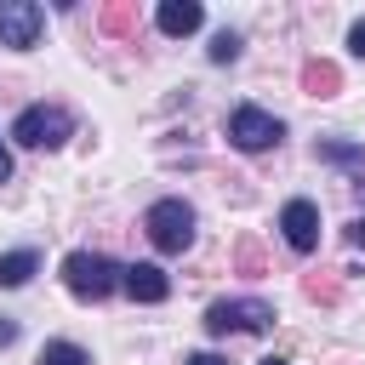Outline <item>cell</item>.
Wrapping results in <instances>:
<instances>
[{
  "label": "cell",
  "instance_id": "cell-1",
  "mask_svg": "<svg viewBox=\"0 0 365 365\" xmlns=\"http://www.w3.org/2000/svg\"><path fill=\"white\" fill-rule=\"evenodd\" d=\"M143 228H148L154 251L177 257V251H188V245H194V205H188V200H154V205H148V217H143Z\"/></svg>",
  "mask_w": 365,
  "mask_h": 365
},
{
  "label": "cell",
  "instance_id": "cell-11",
  "mask_svg": "<svg viewBox=\"0 0 365 365\" xmlns=\"http://www.w3.org/2000/svg\"><path fill=\"white\" fill-rule=\"evenodd\" d=\"M40 365H91V354L80 342H46L40 348Z\"/></svg>",
  "mask_w": 365,
  "mask_h": 365
},
{
  "label": "cell",
  "instance_id": "cell-6",
  "mask_svg": "<svg viewBox=\"0 0 365 365\" xmlns=\"http://www.w3.org/2000/svg\"><path fill=\"white\" fill-rule=\"evenodd\" d=\"M40 29H46V11L34 0H0V46L29 51L40 46Z\"/></svg>",
  "mask_w": 365,
  "mask_h": 365
},
{
  "label": "cell",
  "instance_id": "cell-5",
  "mask_svg": "<svg viewBox=\"0 0 365 365\" xmlns=\"http://www.w3.org/2000/svg\"><path fill=\"white\" fill-rule=\"evenodd\" d=\"M274 325V308L257 302V297H234V302H211L205 308V331L211 336H228V331H268Z\"/></svg>",
  "mask_w": 365,
  "mask_h": 365
},
{
  "label": "cell",
  "instance_id": "cell-16",
  "mask_svg": "<svg viewBox=\"0 0 365 365\" xmlns=\"http://www.w3.org/2000/svg\"><path fill=\"white\" fill-rule=\"evenodd\" d=\"M182 365H228V359H222V354H188Z\"/></svg>",
  "mask_w": 365,
  "mask_h": 365
},
{
  "label": "cell",
  "instance_id": "cell-12",
  "mask_svg": "<svg viewBox=\"0 0 365 365\" xmlns=\"http://www.w3.org/2000/svg\"><path fill=\"white\" fill-rule=\"evenodd\" d=\"M302 86H308L314 97H336V68H331V63H308V68H302Z\"/></svg>",
  "mask_w": 365,
  "mask_h": 365
},
{
  "label": "cell",
  "instance_id": "cell-10",
  "mask_svg": "<svg viewBox=\"0 0 365 365\" xmlns=\"http://www.w3.org/2000/svg\"><path fill=\"white\" fill-rule=\"evenodd\" d=\"M34 268H40L34 251H6V257H0V285H29Z\"/></svg>",
  "mask_w": 365,
  "mask_h": 365
},
{
  "label": "cell",
  "instance_id": "cell-9",
  "mask_svg": "<svg viewBox=\"0 0 365 365\" xmlns=\"http://www.w3.org/2000/svg\"><path fill=\"white\" fill-rule=\"evenodd\" d=\"M154 23H160V34H171V40H182V34H194V29L205 23V11H200V0H160V11H154Z\"/></svg>",
  "mask_w": 365,
  "mask_h": 365
},
{
  "label": "cell",
  "instance_id": "cell-8",
  "mask_svg": "<svg viewBox=\"0 0 365 365\" xmlns=\"http://www.w3.org/2000/svg\"><path fill=\"white\" fill-rule=\"evenodd\" d=\"M120 285H125L131 302H165V297H171V279H165L160 262H131V268H120Z\"/></svg>",
  "mask_w": 365,
  "mask_h": 365
},
{
  "label": "cell",
  "instance_id": "cell-13",
  "mask_svg": "<svg viewBox=\"0 0 365 365\" xmlns=\"http://www.w3.org/2000/svg\"><path fill=\"white\" fill-rule=\"evenodd\" d=\"M319 160H336V165L365 171V154H359V148H348V143H319Z\"/></svg>",
  "mask_w": 365,
  "mask_h": 365
},
{
  "label": "cell",
  "instance_id": "cell-19",
  "mask_svg": "<svg viewBox=\"0 0 365 365\" xmlns=\"http://www.w3.org/2000/svg\"><path fill=\"white\" fill-rule=\"evenodd\" d=\"M354 240H359V245H365V217H359V222H354Z\"/></svg>",
  "mask_w": 365,
  "mask_h": 365
},
{
  "label": "cell",
  "instance_id": "cell-17",
  "mask_svg": "<svg viewBox=\"0 0 365 365\" xmlns=\"http://www.w3.org/2000/svg\"><path fill=\"white\" fill-rule=\"evenodd\" d=\"M0 182H11V154H6V143H0Z\"/></svg>",
  "mask_w": 365,
  "mask_h": 365
},
{
  "label": "cell",
  "instance_id": "cell-3",
  "mask_svg": "<svg viewBox=\"0 0 365 365\" xmlns=\"http://www.w3.org/2000/svg\"><path fill=\"white\" fill-rule=\"evenodd\" d=\"M68 131H74V120H68L63 108H51V103H29V108L11 120V137H17L23 148H63Z\"/></svg>",
  "mask_w": 365,
  "mask_h": 365
},
{
  "label": "cell",
  "instance_id": "cell-18",
  "mask_svg": "<svg viewBox=\"0 0 365 365\" xmlns=\"http://www.w3.org/2000/svg\"><path fill=\"white\" fill-rule=\"evenodd\" d=\"M0 342H17V325L11 319H0Z\"/></svg>",
  "mask_w": 365,
  "mask_h": 365
},
{
  "label": "cell",
  "instance_id": "cell-14",
  "mask_svg": "<svg viewBox=\"0 0 365 365\" xmlns=\"http://www.w3.org/2000/svg\"><path fill=\"white\" fill-rule=\"evenodd\" d=\"M234 57H240V34H228V29H222V34L211 40V63H234Z\"/></svg>",
  "mask_w": 365,
  "mask_h": 365
},
{
  "label": "cell",
  "instance_id": "cell-4",
  "mask_svg": "<svg viewBox=\"0 0 365 365\" xmlns=\"http://www.w3.org/2000/svg\"><path fill=\"white\" fill-rule=\"evenodd\" d=\"M285 137V125L268 114V108H257V103H240L234 114H228V143L240 148V154H262V148H274Z\"/></svg>",
  "mask_w": 365,
  "mask_h": 365
},
{
  "label": "cell",
  "instance_id": "cell-20",
  "mask_svg": "<svg viewBox=\"0 0 365 365\" xmlns=\"http://www.w3.org/2000/svg\"><path fill=\"white\" fill-rule=\"evenodd\" d=\"M257 365H291V359H257Z\"/></svg>",
  "mask_w": 365,
  "mask_h": 365
},
{
  "label": "cell",
  "instance_id": "cell-7",
  "mask_svg": "<svg viewBox=\"0 0 365 365\" xmlns=\"http://www.w3.org/2000/svg\"><path fill=\"white\" fill-rule=\"evenodd\" d=\"M279 234H285L291 251L308 257V251L319 245V205H314V200H291V205L279 211Z\"/></svg>",
  "mask_w": 365,
  "mask_h": 365
},
{
  "label": "cell",
  "instance_id": "cell-15",
  "mask_svg": "<svg viewBox=\"0 0 365 365\" xmlns=\"http://www.w3.org/2000/svg\"><path fill=\"white\" fill-rule=\"evenodd\" d=\"M348 51H354V57H365V23H354V29H348Z\"/></svg>",
  "mask_w": 365,
  "mask_h": 365
},
{
  "label": "cell",
  "instance_id": "cell-2",
  "mask_svg": "<svg viewBox=\"0 0 365 365\" xmlns=\"http://www.w3.org/2000/svg\"><path fill=\"white\" fill-rule=\"evenodd\" d=\"M63 285H68L80 302H103V297L120 285V268H114L103 251H68V257H63Z\"/></svg>",
  "mask_w": 365,
  "mask_h": 365
}]
</instances>
